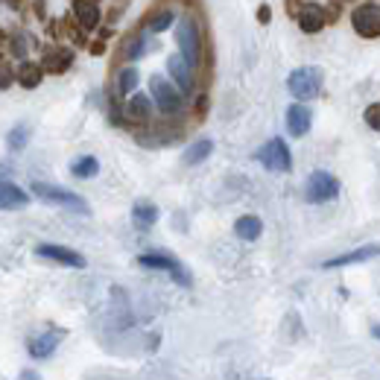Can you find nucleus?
I'll list each match as a JSON object with an SVG mask.
<instances>
[{
  "mask_svg": "<svg viewBox=\"0 0 380 380\" xmlns=\"http://www.w3.org/2000/svg\"><path fill=\"white\" fill-rule=\"evenodd\" d=\"M366 123L380 132V105H372V108H368V112H366Z\"/></svg>",
  "mask_w": 380,
  "mask_h": 380,
  "instance_id": "30",
  "label": "nucleus"
},
{
  "mask_svg": "<svg viewBox=\"0 0 380 380\" xmlns=\"http://www.w3.org/2000/svg\"><path fill=\"white\" fill-rule=\"evenodd\" d=\"M149 114H152V103H149L147 94H135L132 100L126 103V121H132V123H147Z\"/></svg>",
  "mask_w": 380,
  "mask_h": 380,
  "instance_id": "17",
  "label": "nucleus"
},
{
  "mask_svg": "<svg viewBox=\"0 0 380 380\" xmlns=\"http://www.w3.org/2000/svg\"><path fill=\"white\" fill-rule=\"evenodd\" d=\"M15 79V73H12V68H9V64L0 59V88H9V82Z\"/></svg>",
  "mask_w": 380,
  "mask_h": 380,
  "instance_id": "29",
  "label": "nucleus"
},
{
  "mask_svg": "<svg viewBox=\"0 0 380 380\" xmlns=\"http://www.w3.org/2000/svg\"><path fill=\"white\" fill-rule=\"evenodd\" d=\"M351 24H354V29L360 32L363 38H377L380 36V6L368 3V6L354 9Z\"/></svg>",
  "mask_w": 380,
  "mask_h": 380,
  "instance_id": "8",
  "label": "nucleus"
},
{
  "mask_svg": "<svg viewBox=\"0 0 380 380\" xmlns=\"http://www.w3.org/2000/svg\"><path fill=\"white\" fill-rule=\"evenodd\" d=\"M32 193L38 199H45L50 205H62L68 211H76V214H88V205H85L82 197H76L73 190L68 188H59V184H47V181H32Z\"/></svg>",
  "mask_w": 380,
  "mask_h": 380,
  "instance_id": "2",
  "label": "nucleus"
},
{
  "mask_svg": "<svg viewBox=\"0 0 380 380\" xmlns=\"http://www.w3.org/2000/svg\"><path fill=\"white\" fill-rule=\"evenodd\" d=\"M336 193H340V181H336L331 173H313V176L307 179V188H304V197H307V202L319 205V202H331Z\"/></svg>",
  "mask_w": 380,
  "mask_h": 380,
  "instance_id": "6",
  "label": "nucleus"
},
{
  "mask_svg": "<svg viewBox=\"0 0 380 380\" xmlns=\"http://www.w3.org/2000/svg\"><path fill=\"white\" fill-rule=\"evenodd\" d=\"M138 264H140V266H147V269H164V273H170V278L176 281V284L190 287V275H188V269H184L176 257H167V255H140V257H138Z\"/></svg>",
  "mask_w": 380,
  "mask_h": 380,
  "instance_id": "7",
  "label": "nucleus"
},
{
  "mask_svg": "<svg viewBox=\"0 0 380 380\" xmlns=\"http://www.w3.org/2000/svg\"><path fill=\"white\" fill-rule=\"evenodd\" d=\"M38 257H47V260H56V264H64V266H73V269H82L85 266V257L79 252H73L68 246H53V243H41L36 249Z\"/></svg>",
  "mask_w": 380,
  "mask_h": 380,
  "instance_id": "9",
  "label": "nucleus"
},
{
  "mask_svg": "<svg viewBox=\"0 0 380 380\" xmlns=\"http://www.w3.org/2000/svg\"><path fill=\"white\" fill-rule=\"evenodd\" d=\"M176 41H179V53L190 68H199L202 62V29L199 21L193 15H181L179 27H176Z\"/></svg>",
  "mask_w": 380,
  "mask_h": 380,
  "instance_id": "1",
  "label": "nucleus"
},
{
  "mask_svg": "<svg viewBox=\"0 0 380 380\" xmlns=\"http://www.w3.org/2000/svg\"><path fill=\"white\" fill-rule=\"evenodd\" d=\"M173 18H176V15H173L170 9H164V12H158L155 18H149L147 27H149V32H164V29L173 24Z\"/></svg>",
  "mask_w": 380,
  "mask_h": 380,
  "instance_id": "27",
  "label": "nucleus"
},
{
  "mask_svg": "<svg viewBox=\"0 0 380 380\" xmlns=\"http://www.w3.org/2000/svg\"><path fill=\"white\" fill-rule=\"evenodd\" d=\"M41 79H45V68L36 62H21L18 68V82L24 85V88H38Z\"/></svg>",
  "mask_w": 380,
  "mask_h": 380,
  "instance_id": "20",
  "label": "nucleus"
},
{
  "mask_svg": "<svg viewBox=\"0 0 380 380\" xmlns=\"http://www.w3.org/2000/svg\"><path fill=\"white\" fill-rule=\"evenodd\" d=\"M260 231H264V223H260L257 216H252V214H249V216H240V220L234 223V234L240 237V240H249V243H252V240H257V237H260Z\"/></svg>",
  "mask_w": 380,
  "mask_h": 380,
  "instance_id": "19",
  "label": "nucleus"
},
{
  "mask_svg": "<svg viewBox=\"0 0 380 380\" xmlns=\"http://www.w3.org/2000/svg\"><path fill=\"white\" fill-rule=\"evenodd\" d=\"M0 59H3V47H0Z\"/></svg>",
  "mask_w": 380,
  "mask_h": 380,
  "instance_id": "37",
  "label": "nucleus"
},
{
  "mask_svg": "<svg viewBox=\"0 0 380 380\" xmlns=\"http://www.w3.org/2000/svg\"><path fill=\"white\" fill-rule=\"evenodd\" d=\"M132 216H135V223H138L140 228H149L152 223L158 220V208H155L152 202H135Z\"/></svg>",
  "mask_w": 380,
  "mask_h": 380,
  "instance_id": "23",
  "label": "nucleus"
},
{
  "mask_svg": "<svg viewBox=\"0 0 380 380\" xmlns=\"http://www.w3.org/2000/svg\"><path fill=\"white\" fill-rule=\"evenodd\" d=\"M71 173L76 179H94L97 173H100V161H97L94 155H82L79 161H73V164H71Z\"/></svg>",
  "mask_w": 380,
  "mask_h": 380,
  "instance_id": "22",
  "label": "nucleus"
},
{
  "mask_svg": "<svg viewBox=\"0 0 380 380\" xmlns=\"http://www.w3.org/2000/svg\"><path fill=\"white\" fill-rule=\"evenodd\" d=\"M167 73L173 76V85H176L181 94H193V68L184 62L181 53L167 59Z\"/></svg>",
  "mask_w": 380,
  "mask_h": 380,
  "instance_id": "10",
  "label": "nucleus"
},
{
  "mask_svg": "<svg viewBox=\"0 0 380 380\" xmlns=\"http://www.w3.org/2000/svg\"><path fill=\"white\" fill-rule=\"evenodd\" d=\"M375 336H377V340H380V325H375V331H372Z\"/></svg>",
  "mask_w": 380,
  "mask_h": 380,
  "instance_id": "35",
  "label": "nucleus"
},
{
  "mask_svg": "<svg viewBox=\"0 0 380 380\" xmlns=\"http://www.w3.org/2000/svg\"><path fill=\"white\" fill-rule=\"evenodd\" d=\"M310 123H313V114H310L307 105L296 103V105L287 108V129H290V135H296V138L307 135L310 132Z\"/></svg>",
  "mask_w": 380,
  "mask_h": 380,
  "instance_id": "11",
  "label": "nucleus"
},
{
  "mask_svg": "<svg viewBox=\"0 0 380 380\" xmlns=\"http://www.w3.org/2000/svg\"><path fill=\"white\" fill-rule=\"evenodd\" d=\"M29 197L21 188H15V184L9 181H0V211H21L27 208Z\"/></svg>",
  "mask_w": 380,
  "mask_h": 380,
  "instance_id": "13",
  "label": "nucleus"
},
{
  "mask_svg": "<svg viewBox=\"0 0 380 380\" xmlns=\"http://www.w3.org/2000/svg\"><path fill=\"white\" fill-rule=\"evenodd\" d=\"M299 27L304 32H319L322 24H325V12H322V6H301L299 9Z\"/></svg>",
  "mask_w": 380,
  "mask_h": 380,
  "instance_id": "18",
  "label": "nucleus"
},
{
  "mask_svg": "<svg viewBox=\"0 0 380 380\" xmlns=\"http://www.w3.org/2000/svg\"><path fill=\"white\" fill-rule=\"evenodd\" d=\"M149 94L164 114H179L181 112V91L176 88V85H170L167 79H161V76H152L149 79Z\"/></svg>",
  "mask_w": 380,
  "mask_h": 380,
  "instance_id": "5",
  "label": "nucleus"
},
{
  "mask_svg": "<svg viewBox=\"0 0 380 380\" xmlns=\"http://www.w3.org/2000/svg\"><path fill=\"white\" fill-rule=\"evenodd\" d=\"M62 331H47V333H41V336H32L29 340V354L36 357V360H45V357H50L53 351L59 349V340H62Z\"/></svg>",
  "mask_w": 380,
  "mask_h": 380,
  "instance_id": "12",
  "label": "nucleus"
},
{
  "mask_svg": "<svg viewBox=\"0 0 380 380\" xmlns=\"http://www.w3.org/2000/svg\"><path fill=\"white\" fill-rule=\"evenodd\" d=\"M91 53H94V56H100V53H105V38L94 41V45H91Z\"/></svg>",
  "mask_w": 380,
  "mask_h": 380,
  "instance_id": "32",
  "label": "nucleus"
},
{
  "mask_svg": "<svg viewBox=\"0 0 380 380\" xmlns=\"http://www.w3.org/2000/svg\"><path fill=\"white\" fill-rule=\"evenodd\" d=\"M41 62H45L41 68H45L47 73H64V71H68L71 64H73V53H71V50L56 47V50H47Z\"/></svg>",
  "mask_w": 380,
  "mask_h": 380,
  "instance_id": "16",
  "label": "nucleus"
},
{
  "mask_svg": "<svg viewBox=\"0 0 380 380\" xmlns=\"http://www.w3.org/2000/svg\"><path fill=\"white\" fill-rule=\"evenodd\" d=\"M211 152H214V140L202 138V140H197L193 147L184 149V164H190V167H193V164H202V161L208 158Z\"/></svg>",
  "mask_w": 380,
  "mask_h": 380,
  "instance_id": "21",
  "label": "nucleus"
},
{
  "mask_svg": "<svg viewBox=\"0 0 380 380\" xmlns=\"http://www.w3.org/2000/svg\"><path fill=\"white\" fill-rule=\"evenodd\" d=\"M73 15L82 29H94L100 24V9H97L94 0H73Z\"/></svg>",
  "mask_w": 380,
  "mask_h": 380,
  "instance_id": "15",
  "label": "nucleus"
},
{
  "mask_svg": "<svg viewBox=\"0 0 380 380\" xmlns=\"http://www.w3.org/2000/svg\"><path fill=\"white\" fill-rule=\"evenodd\" d=\"M380 255V246H360V249H354V252L349 255H340V257H331V260H325V266L333 269V266H351V264H363V260H372Z\"/></svg>",
  "mask_w": 380,
  "mask_h": 380,
  "instance_id": "14",
  "label": "nucleus"
},
{
  "mask_svg": "<svg viewBox=\"0 0 380 380\" xmlns=\"http://www.w3.org/2000/svg\"><path fill=\"white\" fill-rule=\"evenodd\" d=\"M9 53L18 59H27V36H12L9 38Z\"/></svg>",
  "mask_w": 380,
  "mask_h": 380,
  "instance_id": "28",
  "label": "nucleus"
},
{
  "mask_svg": "<svg viewBox=\"0 0 380 380\" xmlns=\"http://www.w3.org/2000/svg\"><path fill=\"white\" fill-rule=\"evenodd\" d=\"M138 88V71L135 68H123L117 73V91L121 94H132Z\"/></svg>",
  "mask_w": 380,
  "mask_h": 380,
  "instance_id": "24",
  "label": "nucleus"
},
{
  "mask_svg": "<svg viewBox=\"0 0 380 380\" xmlns=\"http://www.w3.org/2000/svg\"><path fill=\"white\" fill-rule=\"evenodd\" d=\"M144 53H147V38L144 36H132V38H129V45L123 50L126 59H138V56H144Z\"/></svg>",
  "mask_w": 380,
  "mask_h": 380,
  "instance_id": "26",
  "label": "nucleus"
},
{
  "mask_svg": "<svg viewBox=\"0 0 380 380\" xmlns=\"http://www.w3.org/2000/svg\"><path fill=\"white\" fill-rule=\"evenodd\" d=\"M6 3L12 6V9H18V6H21V0H6Z\"/></svg>",
  "mask_w": 380,
  "mask_h": 380,
  "instance_id": "34",
  "label": "nucleus"
},
{
  "mask_svg": "<svg viewBox=\"0 0 380 380\" xmlns=\"http://www.w3.org/2000/svg\"><path fill=\"white\" fill-rule=\"evenodd\" d=\"M269 18H273V9H269V6L264 3V6L257 9V21H260V24H269Z\"/></svg>",
  "mask_w": 380,
  "mask_h": 380,
  "instance_id": "31",
  "label": "nucleus"
},
{
  "mask_svg": "<svg viewBox=\"0 0 380 380\" xmlns=\"http://www.w3.org/2000/svg\"><path fill=\"white\" fill-rule=\"evenodd\" d=\"M0 41H6V32L3 29H0Z\"/></svg>",
  "mask_w": 380,
  "mask_h": 380,
  "instance_id": "36",
  "label": "nucleus"
},
{
  "mask_svg": "<svg viewBox=\"0 0 380 380\" xmlns=\"http://www.w3.org/2000/svg\"><path fill=\"white\" fill-rule=\"evenodd\" d=\"M287 88L296 100H316L322 94V71L319 68H299L290 73Z\"/></svg>",
  "mask_w": 380,
  "mask_h": 380,
  "instance_id": "3",
  "label": "nucleus"
},
{
  "mask_svg": "<svg viewBox=\"0 0 380 380\" xmlns=\"http://www.w3.org/2000/svg\"><path fill=\"white\" fill-rule=\"evenodd\" d=\"M257 161H260V164H264L266 170H273V173H287V170L292 167L290 149H287V144H284L281 138L266 140V144L257 149Z\"/></svg>",
  "mask_w": 380,
  "mask_h": 380,
  "instance_id": "4",
  "label": "nucleus"
},
{
  "mask_svg": "<svg viewBox=\"0 0 380 380\" xmlns=\"http://www.w3.org/2000/svg\"><path fill=\"white\" fill-rule=\"evenodd\" d=\"M27 140H29V129L27 126H15L12 132H9V138H6V147L12 152H21L27 147Z\"/></svg>",
  "mask_w": 380,
  "mask_h": 380,
  "instance_id": "25",
  "label": "nucleus"
},
{
  "mask_svg": "<svg viewBox=\"0 0 380 380\" xmlns=\"http://www.w3.org/2000/svg\"><path fill=\"white\" fill-rule=\"evenodd\" d=\"M299 9H301V6L296 3V0H287V12H290L292 18H296V15H299Z\"/></svg>",
  "mask_w": 380,
  "mask_h": 380,
  "instance_id": "33",
  "label": "nucleus"
}]
</instances>
